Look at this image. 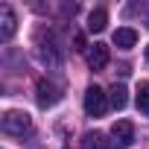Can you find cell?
Masks as SVG:
<instances>
[{
    "mask_svg": "<svg viewBox=\"0 0 149 149\" xmlns=\"http://www.w3.org/2000/svg\"><path fill=\"white\" fill-rule=\"evenodd\" d=\"M134 100H137V111L149 117V82H140L137 85V97Z\"/></svg>",
    "mask_w": 149,
    "mask_h": 149,
    "instance_id": "7c38bea8",
    "label": "cell"
},
{
    "mask_svg": "<svg viewBox=\"0 0 149 149\" xmlns=\"http://www.w3.org/2000/svg\"><path fill=\"white\" fill-rule=\"evenodd\" d=\"M105 24H108V12H105V9H94V12L88 15V29H91V32H102Z\"/></svg>",
    "mask_w": 149,
    "mask_h": 149,
    "instance_id": "8fae6325",
    "label": "cell"
},
{
    "mask_svg": "<svg viewBox=\"0 0 149 149\" xmlns=\"http://www.w3.org/2000/svg\"><path fill=\"white\" fill-rule=\"evenodd\" d=\"M111 137H114V146L117 149H129L134 143V126L129 120H117L111 126Z\"/></svg>",
    "mask_w": 149,
    "mask_h": 149,
    "instance_id": "3957f363",
    "label": "cell"
},
{
    "mask_svg": "<svg viewBox=\"0 0 149 149\" xmlns=\"http://www.w3.org/2000/svg\"><path fill=\"white\" fill-rule=\"evenodd\" d=\"M15 29H18V18H15L12 6H3V9H0V38L9 41L15 35Z\"/></svg>",
    "mask_w": 149,
    "mask_h": 149,
    "instance_id": "5b68a950",
    "label": "cell"
},
{
    "mask_svg": "<svg viewBox=\"0 0 149 149\" xmlns=\"http://www.w3.org/2000/svg\"><path fill=\"white\" fill-rule=\"evenodd\" d=\"M108 102H111V108L123 111L126 102H129V91H126V85H114V88L108 91Z\"/></svg>",
    "mask_w": 149,
    "mask_h": 149,
    "instance_id": "9c48e42d",
    "label": "cell"
},
{
    "mask_svg": "<svg viewBox=\"0 0 149 149\" xmlns=\"http://www.w3.org/2000/svg\"><path fill=\"white\" fill-rule=\"evenodd\" d=\"M0 126H3L6 134H18V137H24V134L32 129V120H29L26 111H6L3 120H0Z\"/></svg>",
    "mask_w": 149,
    "mask_h": 149,
    "instance_id": "6da1fadb",
    "label": "cell"
},
{
    "mask_svg": "<svg viewBox=\"0 0 149 149\" xmlns=\"http://www.w3.org/2000/svg\"><path fill=\"white\" fill-rule=\"evenodd\" d=\"M146 61H149V44H146Z\"/></svg>",
    "mask_w": 149,
    "mask_h": 149,
    "instance_id": "4fadbf2b",
    "label": "cell"
},
{
    "mask_svg": "<svg viewBox=\"0 0 149 149\" xmlns=\"http://www.w3.org/2000/svg\"><path fill=\"white\" fill-rule=\"evenodd\" d=\"M35 91H38V105H41V108H53V105L61 100V91H58L53 82H47V79H41Z\"/></svg>",
    "mask_w": 149,
    "mask_h": 149,
    "instance_id": "277c9868",
    "label": "cell"
},
{
    "mask_svg": "<svg viewBox=\"0 0 149 149\" xmlns=\"http://www.w3.org/2000/svg\"><path fill=\"white\" fill-rule=\"evenodd\" d=\"M108 94L102 91V88H97V85H91L88 91H85V111L91 114V117H102L105 111H108Z\"/></svg>",
    "mask_w": 149,
    "mask_h": 149,
    "instance_id": "7a4b0ae2",
    "label": "cell"
},
{
    "mask_svg": "<svg viewBox=\"0 0 149 149\" xmlns=\"http://www.w3.org/2000/svg\"><path fill=\"white\" fill-rule=\"evenodd\" d=\"M105 64H108V47L105 44H94L88 50V67L91 70H105Z\"/></svg>",
    "mask_w": 149,
    "mask_h": 149,
    "instance_id": "52a82bcc",
    "label": "cell"
},
{
    "mask_svg": "<svg viewBox=\"0 0 149 149\" xmlns=\"http://www.w3.org/2000/svg\"><path fill=\"white\" fill-rule=\"evenodd\" d=\"M114 44H117L120 50H132V47L137 44V32H134L132 26H120V29L114 32Z\"/></svg>",
    "mask_w": 149,
    "mask_h": 149,
    "instance_id": "ba28073f",
    "label": "cell"
},
{
    "mask_svg": "<svg viewBox=\"0 0 149 149\" xmlns=\"http://www.w3.org/2000/svg\"><path fill=\"white\" fill-rule=\"evenodd\" d=\"M82 149H111V143L105 140L102 132H88L82 137Z\"/></svg>",
    "mask_w": 149,
    "mask_h": 149,
    "instance_id": "30bf717a",
    "label": "cell"
},
{
    "mask_svg": "<svg viewBox=\"0 0 149 149\" xmlns=\"http://www.w3.org/2000/svg\"><path fill=\"white\" fill-rule=\"evenodd\" d=\"M41 61L47 67H58L61 64V50H58V44H56L53 35H47V44L41 47Z\"/></svg>",
    "mask_w": 149,
    "mask_h": 149,
    "instance_id": "8992f818",
    "label": "cell"
}]
</instances>
